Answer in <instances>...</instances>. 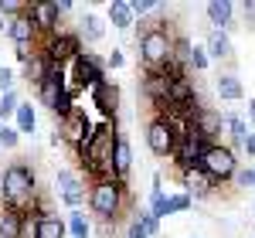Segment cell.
<instances>
[{
    "mask_svg": "<svg viewBox=\"0 0 255 238\" xmlns=\"http://www.w3.org/2000/svg\"><path fill=\"white\" fill-rule=\"evenodd\" d=\"M136 221H139V225H143V228H146V232H150L153 238L160 235V218L153 215V211H150V208H146V211H136Z\"/></svg>",
    "mask_w": 255,
    "mask_h": 238,
    "instance_id": "32",
    "label": "cell"
},
{
    "mask_svg": "<svg viewBox=\"0 0 255 238\" xmlns=\"http://www.w3.org/2000/svg\"><path fill=\"white\" fill-rule=\"evenodd\" d=\"M235 184H238V187H255V170H252V167L238 170V174H235Z\"/></svg>",
    "mask_w": 255,
    "mask_h": 238,
    "instance_id": "36",
    "label": "cell"
},
{
    "mask_svg": "<svg viewBox=\"0 0 255 238\" xmlns=\"http://www.w3.org/2000/svg\"><path fill=\"white\" fill-rule=\"evenodd\" d=\"M245 153H249V157H255V129H252V136H249V143H245Z\"/></svg>",
    "mask_w": 255,
    "mask_h": 238,
    "instance_id": "40",
    "label": "cell"
},
{
    "mask_svg": "<svg viewBox=\"0 0 255 238\" xmlns=\"http://www.w3.org/2000/svg\"><path fill=\"white\" fill-rule=\"evenodd\" d=\"M27 14L34 17L38 31H48V34H58V7L55 0H41V3H27Z\"/></svg>",
    "mask_w": 255,
    "mask_h": 238,
    "instance_id": "15",
    "label": "cell"
},
{
    "mask_svg": "<svg viewBox=\"0 0 255 238\" xmlns=\"http://www.w3.org/2000/svg\"><path fill=\"white\" fill-rule=\"evenodd\" d=\"M139 58L146 65V72H160L163 68V61L174 58V38H170V31L167 27H146L143 34H139Z\"/></svg>",
    "mask_w": 255,
    "mask_h": 238,
    "instance_id": "4",
    "label": "cell"
},
{
    "mask_svg": "<svg viewBox=\"0 0 255 238\" xmlns=\"http://www.w3.org/2000/svg\"><path fill=\"white\" fill-rule=\"evenodd\" d=\"M228 133H232V139H235V146H242V150H245V143H249V136H252L249 122H245L242 116H228Z\"/></svg>",
    "mask_w": 255,
    "mask_h": 238,
    "instance_id": "29",
    "label": "cell"
},
{
    "mask_svg": "<svg viewBox=\"0 0 255 238\" xmlns=\"http://www.w3.org/2000/svg\"><path fill=\"white\" fill-rule=\"evenodd\" d=\"M177 143H180V133L174 129L170 119L157 116L150 126H146V146L153 157H174L177 153Z\"/></svg>",
    "mask_w": 255,
    "mask_h": 238,
    "instance_id": "6",
    "label": "cell"
},
{
    "mask_svg": "<svg viewBox=\"0 0 255 238\" xmlns=\"http://www.w3.org/2000/svg\"><path fill=\"white\" fill-rule=\"evenodd\" d=\"M17 143H20L17 126H7V122H0V146H3V150H10V146H17Z\"/></svg>",
    "mask_w": 255,
    "mask_h": 238,
    "instance_id": "33",
    "label": "cell"
},
{
    "mask_svg": "<svg viewBox=\"0 0 255 238\" xmlns=\"http://www.w3.org/2000/svg\"><path fill=\"white\" fill-rule=\"evenodd\" d=\"M68 68L75 72V85H79V92H85V89L92 92L99 82L106 79V61H99L92 51H82V55L72 61Z\"/></svg>",
    "mask_w": 255,
    "mask_h": 238,
    "instance_id": "9",
    "label": "cell"
},
{
    "mask_svg": "<svg viewBox=\"0 0 255 238\" xmlns=\"http://www.w3.org/2000/svg\"><path fill=\"white\" fill-rule=\"evenodd\" d=\"M208 146H211V139L204 136L201 129H187L184 136H180V143H177V153L174 160L180 163V170H191V167H201V157L208 153Z\"/></svg>",
    "mask_w": 255,
    "mask_h": 238,
    "instance_id": "8",
    "label": "cell"
},
{
    "mask_svg": "<svg viewBox=\"0 0 255 238\" xmlns=\"http://www.w3.org/2000/svg\"><path fill=\"white\" fill-rule=\"evenodd\" d=\"M126 201V184L119 180H96L89 191V208L99 221H116V215L123 211Z\"/></svg>",
    "mask_w": 255,
    "mask_h": 238,
    "instance_id": "3",
    "label": "cell"
},
{
    "mask_svg": "<svg viewBox=\"0 0 255 238\" xmlns=\"http://www.w3.org/2000/svg\"><path fill=\"white\" fill-rule=\"evenodd\" d=\"M208 65H211V58H208V48H191V68H194V72H204V68H208Z\"/></svg>",
    "mask_w": 255,
    "mask_h": 238,
    "instance_id": "34",
    "label": "cell"
},
{
    "mask_svg": "<svg viewBox=\"0 0 255 238\" xmlns=\"http://www.w3.org/2000/svg\"><path fill=\"white\" fill-rule=\"evenodd\" d=\"M7 34H10V41H14L17 48H24V44H31V41L38 38V24H34V17L24 10L20 17L10 20V31H7Z\"/></svg>",
    "mask_w": 255,
    "mask_h": 238,
    "instance_id": "17",
    "label": "cell"
},
{
    "mask_svg": "<svg viewBox=\"0 0 255 238\" xmlns=\"http://www.w3.org/2000/svg\"><path fill=\"white\" fill-rule=\"evenodd\" d=\"M41 51H44V58L51 61V68H65V65H72L82 55V41L75 34H48Z\"/></svg>",
    "mask_w": 255,
    "mask_h": 238,
    "instance_id": "7",
    "label": "cell"
},
{
    "mask_svg": "<svg viewBox=\"0 0 255 238\" xmlns=\"http://www.w3.org/2000/svg\"><path fill=\"white\" fill-rule=\"evenodd\" d=\"M68 235V221H61L51 211H41L38 215V238H65Z\"/></svg>",
    "mask_w": 255,
    "mask_h": 238,
    "instance_id": "23",
    "label": "cell"
},
{
    "mask_svg": "<svg viewBox=\"0 0 255 238\" xmlns=\"http://www.w3.org/2000/svg\"><path fill=\"white\" fill-rule=\"evenodd\" d=\"M106 17H109V24H113L116 31H129V27L136 24L129 0H113V3H109V10H106Z\"/></svg>",
    "mask_w": 255,
    "mask_h": 238,
    "instance_id": "22",
    "label": "cell"
},
{
    "mask_svg": "<svg viewBox=\"0 0 255 238\" xmlns=\"http://www.w3.org/2000/svg\"><path fill=\"white\" fill-rule=\"evenodd\" d=\"M34 198H38V180L34 170L27 163H10L3 174H0V204L14 215H27L34 211Z\"/></svg>",
    "mask_w": 255,
    "mask_h": 238,
    "instance_id": "1",
    "label": "cell"
},
{
    "mask_svg": "<svg viewBox=\"0 0 255 238\" xmlns=\"http://www.w3.org/2000/svg\"><path fill=\"white\" fill-rule=\"evenodd\" d=\"M7 92H14V75H10V68H0V96H7Z\"/></svg>",
    "mask_w": 255,
    "mask_h": 238,
    "instance_id": "37",
    "label": "cell"
},
{
    "mask_svg": "<svg viewBox=\"0 0 255 238\" xmlns=\"http://www.w3.org/2000/svg\"><path fill=\"white\" fill-rule=\"evenodd\" d=\"M55 184H58V194L61 201L72 208V211H79L82 208V201H85V191H82V180L72 174V170H58L55 174Z\"/></svg>",
    "mask_w": 255,
    "mask_h": 238,
    "instance_id": "13",
    "label": "cell"
},
{
    "mask_svg": "<svg viewBox=\"0 0 255 238\" xmlns=\"http://www.w3.org/2000/svg\"><path fill=\"white\" fill-rule=\"evenodd\" d=\"M123 51H119V48H113V51H109V55H106V68H123Z\"/></svg>",
    "mask_w": 255,
    "mask_h": 238,
    "instance_id": "39",
    "label": "cell"
},
{
    "mask_svg": "<svg viewBox=\"0 0 255 238\" xmlns=\"http://www.w3.org/2000/svg\"><path fill=\"white\" fill-rule=\"evenodd\" d=\"M129 170H133V146H129V139H126V136H119L116 157H113V177H116L119 184H126Z\"/></svg>",
    "mask_w": 255,
    "mask_h": 238,
    "instance_id": "20",
    "label": "cell"
},
{
    "mask_svg": "<svg viewBox=\"0 0 255 238\" xmlns=\"http://www.w3.org/2000/svg\"><path fill=\"white\" fill-rule=\"evenodd\" d=\"M191 126H194V129H201L204 136L215 143L218 133H228V116H221V113H215V109L201 106V109L194 113V119H191Z\"/></svg>",
    "mask_w": 255,
    "mask_h": 238,
    "instance_id": "12",
    "label": "cell"
},
{
    "mask_svg": "<svg viewBox=\"0 0 255 238\" xmlns=\"http://www.w3.org/2000/svg\"><path fill=\"white\" fill-rule=\"evenodd\" d=\"M58 133L65 143H72L75 146V153H79L82 146H89V139H92V133H96V126L89 122V116L82 113V109H75L72 116H65L58 122Z\"/></svg>",
    "mask_w": 255,
    "mask_h": 238,
    "instance_id": "10",
    "label": "cell"
},
{
    "mask_svg": "<svg viewBox=\"0 0 255 238\" xmlns=\"http://www.w3.org/2000/svg\"><path fill=\"white\" fill-rule=\"evenodd\" d=\"M68 235L72 238H92V225H89V218L82 215V211H68Z\"/></svg>",
    "mask_w": 255,
    "mask_h": 238,
    "instance_id": "27",
    "label": "cell"
},
{
    "mask_svg": "<svg viewBox=\"0 0 255 238\" xmlns=\"http://www.w3.org/2000/svg\"><path fill=\"white\" fill-rule=\"evenodd\" d=\"M191 204H194L191 194H160V198L150 201V211L163 221L167 215H184V211H191Z\"/></svg>",
    "mask_w": 255,
    "mask_h": 238,
    "instance_id": "14",
    "label": "cell"
},
{
    "mask_svg": "<svg viewBox=\"0 0 255 238\" xmlns=\"http://www.w3.org/2000/svg\"><path fill=\"white\" fill-rule=\"evenodd\" d=\"M215 92H218V99H225V102H238L242 96H245V89H242L238 75H232V72L218 75V82H215Z\"/></svg>",
    "mask_w": 255,
    "mask_h": 238,
    "instance_id": "25",
    "label": "cell"
},
{
    "mask_svg": "<svg viewBox=\"0 0 255 238\" xmlns=\"http://www.w3.org/2000/svg\"><path fill=\"white\" fill-rule=\"evenodd\" d=\"M17 109H20L17 92H7V96H0V122H7V116H17Z\"/></svg>",
    "mask_w": 255,
    "mask_h": 238,
    "instance_id": "31",
    "label": "cell"
},
{
    "mask_svg": "<svg viewBox=\"0 0 255 238\" xmlns=\"http://www.w3.org/2000/svg\"><path fill=\"white\" fill-rule=\"evenodd\" d=\"M204 48H208V58H215V61L232 58V38H228V31H211Z\"/></svg>",
    "mask_w": 255,
    "mask_h": 238,
    "instance_id": "24",
    "label": "cell"
},
{
    "mask_svg": "<svg viewBox=\"0 0 255 238\" xmlns=\"http://www.w3.org/2000/svg\"><path fill=\"white\" fill-rule=\"evenodd\" d=\"M180 180H184V194H191V198H208L211 191H215L218 184L201 167H191V170H180Z\"/></svg>",
    "mask_w": 255,
    "mask_h": 238,
    "instance_id": "16",
    "label": "cell"
},
{
    "mask_svg": "<svg viewBox=\"0 0 255 238\" xmlns=\"http://www.w3.org/2000/svg\"><path fill=\"white\" fill-rule=\"evenodd\" d=\"M129 7H133V17H143V14H153V10H160L157 0H129Z\"/></svg>",
    "mask_w": 255,
    "mask_h": 238,
    "instance_id": "35",
    "label": "cell"
},
{
    "mask_svg": "<svg viewBox=\"0 0 255 238\" xmlns=\"http://www.w3.org/2000/svg\"><path fill=\"white\" fill-rule=\"evenodd\" d=\"M14 126H17V133H34V126H38V113H34L31 102H20L17 116H14Z\"/></svg>",
    "mask_w": 255,
    "mask_h": 238,
    "instance_id": "26",
    "label": "cell"
},
{
    "mask_svg": "<svg viewBox=\"0 0 255 238\" xmlns=\"http://www.w3.org/2000/svg\"><path fill=\"white\" fill-rule=\"evenodd\" d=\"M3 27H7V31H10V17H7V14H3V10H0V31H3Z\"/></svg>",
    "mask_w": 255,
    "mask_h": 238,
    "instance_id": "41",
    "label": "cell"
},
{
    "mask_svg": "<svg viewBox=\"0 0 255 238\" xmlns=\"http://www.w3.org/2000/svg\"><path fill=\"white\" fill-rule=\"evenodd\" d=\"M126 238H153V235H150V232H146V228H143V225L133 218V221H129V232H126Z\"/></svg>",
    "mask_w": 255,
    "mask_h": 238,
    "instance_id": "38",
    "label": "cell"
},
{
    "mask_svg": "<svg viewBox=\"0 0 255 238\" xmlns=\"http://www.w3.org/2000/svg\"><path fill=\"white\" fill-rule=\"evenodd\" d=\"M116 143H119V133H116V122H102L96 126V133L89 139V146L79 150V160L89 174H96L99 180H116L113 177V157H116Z\"/></svg>",
    "mask_w": 255,
    "mask_h": 238,
    "instance_id": "2",
    "label": "cell"
},
{
    "mask_svg": "<svg viewBox=\"0 0 255 238\" xmlns=\"http://www.w3.org/2000/svg\"><path fill=\"white\" fill-rule=\"evenodd\" d=\"M102 34H106L102 17H99V14H85V17H82V38L85 41H102Z\"/></svg>",
    "mask_w": 255,
    "mask_h": 238,
    "instance_id": "28",
    "label": "cell"
},
{
    "mask_svg": "<svg viewBox=\"0 0 255 238\" xmlns=\"http://www.w3.org/2000/svg\"><path fill=\"white\" fill-rule=\"evenodd\" d=\"M235 3L232 0H211L208 7H204V14H208V20L215 24V31H228L232 27V17H235Z\"/></svg>",
    "mask_w": 255,
    "mask_h": 238,
    "instance_id": "19",
    "label": "cell"
},
{
    "mask_svg": "<svg viewBox=\"0 0 255 238\" xmlns=\"http://www.w3.org/2000/svg\"><path fill=\"white\" fill-rule=\"evenodd\" d=\"M92 106L106 116V122H116V109H119V89H116V82H109V79L99 82L96 89H92Z\"/></svg>",
    "mask_w": 255,
    "mask_h": 238,
    "instance_id": "11",
    "label": "cell"
},
{
    "mask_svg": "<svg viewBox=\"0 0 255 238\" xmlns=\"http://www.w3.org/2000/svg\"><path fill=\"white\" fill-rule=\"evenodd\" d=\"M252 211H255V204H252Z\"/></svg>",
    "mask_w": 255,
    "mask_h": 238,
    "instance_id": "43",
    "label": "cell"
},
{
    "mask_svg": "<svg viewBox=\"0 0 255 238\" xmlns=\"http://www.w3.org/2000/svg\"><path fill=\"white\" fill-rule=\"evenodd\" d=\"M51 72H55V68H51V61L44 58V51H34V58H31V65L24 68V79L31 82L34 89H41L44 82L51 79Z\"/></svg>",
    "mask_w": 255,
    "mask_h": 238,
    "instance_id": "21",
    "label": "cell"
},
{
    "mask_svg": "<svg viewBox=\"0 0 255 238\" xmlns=\"http://www.w3.org/2000/svg\"><path fill=\"white\" fill-rule=\"evenodd\" d=\"M0 238H20V215L14 211L0 215Z\"/></svg>",
    "mask_w": 255,
    "mask_h": 238,
    "instance_id": "30",
    "label": "cell"
},
{
    "mask_svg": "<svg viewBox=\"0 0 255 238\" xmlns=\"http://www.w3.org/2000/svg\"><path fill=\"white\" fill-rule=\"evenodd\" d=\"M65 92H68V89H65V75H61V68H55V72H51V79H48V82L38 89L41 102H44L51 113L58 109V102H61V96H65Z\"/></svg>",
    "mask_w": 255,
    "mask_h": 238,
    "instance_id": "18",
    "label": "cell"
},
{
    "mask_svg": "<svg viewBox=\"0 0 255 238\" xmlns=\"http://www.w3.org/2000/svg\"><path fill=\"white\" fill-rule=\"evenodd\" d=\"M201 170L215 180V184L235 180V174H238L235 150H232V146H225V143H211V146H208V153L201 157Z\"/></svg>",
    "mask_w": 255,
    "mask_h": 238,
    "instance_id": "5",
    "label": "cell"
},
{
    "mask_svg": "<svg viewBox=\"0 0 255 238\" xmlns=\"http://www.w3.org/2000/svg\"><path fill=\"white\" fill-rule=\"evenodd\" d=\"M249 122H255V99H249Z\"/></svg>",
    "mask_w": 255,
    "mask_h": 238,
    "instance_id": "42",
    "label": "cell"
}]
</instances>
